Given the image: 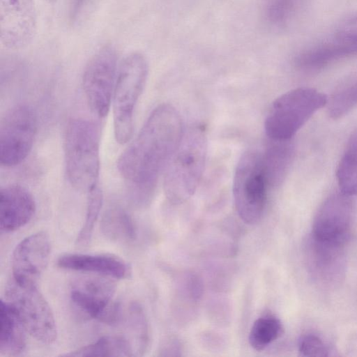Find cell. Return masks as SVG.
Here are the masks:
<instances>
[{
	"mask_svg": "<svg viewBox=\"0 0 357 357\" xmlns=\"http://www.w3.org/2000/svg\"><path fill=\"white\" fill-rule=\"evenodd\" d=\"M267 187L262 153L245 151L235 170L233 195L236 211L245 223L255 224L263 215Z\"/></svg>",
	"mask_w": 357,
	"mask_h": 357,
	"instance_id": "8992f818",
	"label": "cell"
},
{
	"mask_svg": "<svg viewBox=\"0 0 357 357\" xmlns=\"http://www.w3.org/2000/svg\"><path fill=\"white\" fill-rule=\"evenodd\" d=\"M135 355L130 342L122 336L107 335L95 342L63 354L64 356H132Z\"/></svg>",
	"mask_w": 357,
	"mask_h": 357,
	"instance_id": "7402d4cb",
	"label": "cell"
},
{
	"mask_svg": "<svg viewBox=\"0 0 357 357\" xmlns=\"http://www.w3.org/2000/svg\"><path fill=\"white\" fill-rule=\"evenodd\" d=\"M328 112L331 118L339 119L357 107V79L335 91L328 100Z\"/></svg>",
	"mask_w": 357,
	"mask_h": 357,
	"instance_id": "d4e9b609",
	"label": "cell"
},
{
	"mask_svg": "<svg viewBox=\"0 0 357 357\" xmlns=\"http://www.w3.org/2000/svg\"><path fill=\"white\" fill-rule=\"evenodd\" d=\"M117 54L111 46L99 50L83 75V89L91 110L100 118L109 112L116 79Z\"/></svg>",
	"mask_w": 357,
	"mask_h": 357,
	"instance_id": "9c48e42d",
	"label": "cell"
},
{
	"mask_svg": "<svg viewBox=\"0 0 357 357\" xmlns=\"http://www.w3.org/2000/svg\"><path fill=\"white\" fill-rule=\"evenodd\" d=\"M326 94L312 88H297L276 98L264 121L269 139L291 140L310 117L328 103Z\"/></svg>",
	"mask_w": 357,
	"mask_h": 357,
	"instance_id": "277c9868",
	"label": "cell"
},
{
	"mask_svg": "<svg viewBox=\"0 0 357 357\" xmlns=\"http://www.w3.org/2000/svg\"><path fill=\"white\" fill-rule=\"evenodd\" d=\"M147 75V61L139 53L128 56L119 68L112 99L114 136L120 144L131 138L135 108Z\"/></svg>",
	"mask_w": 357,
	"mask_h": 357,
	"instance_id": "5b68a950",
	"label": "cell"
},
{
	"mask_svg": "<svg viewBox=\"0 0 357 357\" xmlns=\"http://www.w3.org/2000/svg\"><path fill=\"white\" fill-rule=\"evenodd\" d=\"M298 349L303 356L324 357L330 355L328 344L319 336L313 333L302 335L298 340Z\"/></svg>",
	"mask_w": 357,
	"mask_h": 357,
	"instance_id": "83f0119b",
	"label": "cell"
},
{
	"mask_svg": "<svg viewBox=\"0 0 357 357\" xmlns=\"http://www.w3.org/2000/svg\"><path fill=\"white\" fill-rule=\"evenodd\" d=\"M207 153L206 130L192 126L183 132L166 168L164 191L173 204H181L195 192L202 179Z\"/></svg>",
	"mask_w": 357,
	"mask_h": 357,
	"instance_id": "7a4b0ae2",
	"label": "cell"
},
{
	"mask_svg": "<svg viewBox=\"0 0 357 357\" xmlns=\"http://www.w3.org/2000/svg\"><path fill=\"white\" fill-rule=\"evenodd\" d=\"M335 38L357 43V15L342 22L336 29Z\"/></svg>",
	"mask_w": 357,
	"mask_h": 357,
	"instance_id": "f1b7e54d",
	"label": "cell"
},
{
	"mask_svg": "<svg viewBox=\"0 0 357 357\" xmlns=\"http://www.w3.org/2000/svg\"><path fill=\"white\" fill-rule=\"evenodd\" d=\"M64 155L66 174L77 190L89 192L98 185L100 130L93 121L77 118L66 130Z\"/></svg>",
	"mask_w": 357,
	"mask_h": 357,
	"instance_id": "3957f363",
	"label": "cell"
},
{
	"mask_svg": "<svg viewBox=\"0 0 357 357\" xmlns=\"http://www.w3.org/2000/svg\"><path fill=\"white\" fill-rule=\"evenodd\" d=\"M37 128L33 109L21 105L9 109L0 126V162L5 167L20 164L29 154Z\"/></svg>",
	"mask_w": 357,
	"mask_h": 357,
	"instance_id": "ba28073f",
	"label": "cell"
},
{
	"mask_svg": "<svg viewBox=\"0 0 357 357\" xmlns=\"http://www.w3.org/2000/svg\"><path fill=\"white\" fill-rule=\"evenodd\" d=\"M36 204L31 194L19 185H9L0 190V228L10 232L20 229L31 219Z\"/></svg>",
	"mask_w": 357,
	"mask_h": 357,
	"instance_id": "9a60e30c",
	"label": "cell"
},
{
	"mask_svg": "<svg viewBox=\"0 0 357 357\" xmlns=\"http://www.w3.org/2000/svg\"><path fill=\"white\" fill-rule=\"evenodd\" d=\"M336 178L340 192L349 197L357 195V128L349 137L337 167Z\"/></svg>",
	"mask_w": 357,
	"mask_h": 357,
	"instance_id": "44dd1931",
	"label": "cell"
},
{
	"mask_svg": "<svg viewBox=\"0 0 357 357\" xmlns=\"http://www.w3.org/2000/svg\"><path fill=\"white\" fill-rule=\"evenodd\" d=\"M87 193L85 221L76 239V244L79 247L86 245L90 241L102 204V193L98 185Z\"/></svg>",
	"mask_w": 357,
	"mask_h": 357,
	"instance_id": "4316f807",
	"label": "cell"
},
{
	"mask_svg": "<svg viewBox=\"0 0 357 357\" xmlns=\"http://www.w3.org/2000/svg\"><path fill=\"white\" fill-rule=\"evenodd\" d=\"M0 354L6 356L21 354L25 349L26 331L11 305L1 300Z\"/></svg>",
	"mask_w": 357,
	"mask_h": 357,
	"instance_id": "ac0fdd59",
	"label": "cell"
},
{
	"mask_svg": "<svg viewBox=\"0 0 357 357\" xmlns=\"http://www.w3.org/2000/svg\"><path fill=\"white\" fill-rule=\"evenodd\" d=\"M294 155L291 140L269 139L262 153L264 167L268 185L277 187L284 181Z\"/></svg>",
	"mask_w": 357,
	"mask_h": 357,
	"instance_id": "d6986e66",
	"label": "cell"
},
{
	"mask_svg": "<svg viewBox=\"0 0 357 357\" xmlns=\"http://www.w3.org/2000/svg\"><path fill=\"white\" fill-rule=\"evenodd\" d=\"M100 229L107 238L117 243L131 242L136 237L132 218L119 206L111 207L104 213Z\"/></svg>",
	"mask_w": 357,
	"mask_h": 357,
	"instance_id": "ffe728a7",
	"label": "cell"
},
{
	"mask_svg": "<svg viewBox=\"0 0 357 357\" xmlns=\"http://www.w3.org/2000/svg\"><path fill=\"white\" fill-rule=\"evenodd\" d=\"M353 215L351 197L340 192L333 193L318 209L311 235L323 241L346 243L350 234Z\"/></svg>",
	"mask_w": 357,
	"mask_h": 357,
	"instance_id": "8fae6325",
	"label": "cell"
},
{
	"mask_svg": "<svg viewBox=\"0 0 357 357\" xmlns=\"http://www.w3.org/2000/svg\"><path fill=\"white\" fill-rule=\"evenodd\" d=\"M126 319L134 341V354L143 356L149 350L151 343L149 325L143 307L138 303H130Z\"/></svg>",
	"mask_w": 357,
	"mask_h": 357,
	"instance_id": "603a6c76",
	"label": "cell"
},
{
	"mask_svg": "<svg viewBox=\"0 0 357 357\" xmlns=\"http://www.w3.org/2000/svg\"><path fill=\"white\" fill-rule=\"evenodd\" d=\"M357 54V43L335 38L301 52L294 59L296 68L316 70L341 59Z\"/></svg>",
	"mask_w": 357,
	"mask_h": 357,
	"instance_id": "e0dca14e",
	"label": "cell"
},
{
	"mask_svg": "<svg viewBox=\"0 0 357 357\" xmlns=\"http://www.w3.org/2000/svg\"><path fill=\"white\" fill-rule=\"evenodd\" d=\"M62 268L91 272L124 279L131 274L130 267L121 257L112 254H66L57 260Z\"/></svg>",
	"mask_w": 357,
	"mask_h": 357,
	"instance_id": "2e32d148",
	"label": "cell"
},
{
	"mask_svg": "<svg viewBox=\"0 0 357 357\" xmlns=\"http://www.w3.org/2000/svg\"><path fill=\"white\" fill-rule=\"evenodd\" d=\"M90 0H68L70 17L75 20Z\"/></svg>",
	"mask_w": 357,
	"mask_h": 357,
	"instance_id": "4dcf8cb0",
	"label": "cell"
},
{
	"mask_svg": "<svg viewBox=\"0 0 357 357\" xmlns=\"http://www.w3.org/2000/svg\"><path fill=\"white\" fill-rule=\"evenodd\" d=\"M183 132L178 111L169 104L160 105L119 157V172L128 183L131 199L137 206L151 203L160 176L165 172Z\"/></svg>",
	"mask_w": 357,
	"mask_h": 357,
	"instance_id": "6da1fadb",
	"label": "cell"
},
{
	"mask_svg": "<svg viewBox=\"0 0 357 357\" xmlns=\"http://www.w3.org/2000/svg\"><path fill=\"white\" fill-rule=\"evenodd\" d=\"M181 351L180 342L174 337H169L162 341L158 352L161 356H180Z\"/></svg>",
	"mask_w": 357,
	"mask_h": 357,
	"instance_id": "f546056e",
	"label": "cell"
},
{
	"mask_svg": "<svg viewBox=\"0 0 357 357\" xmlns=\"http://www.w3.org/2000/svg\"><path fill=\"white\" fill-rule=\"evenodd\" d=\"M304 0H267L265 15L272 25L287 26L301 10Z\"/></svg>",
	"mask_w": 357,
	"mask_h": 357,
	"instance_id": "484cf974",
	"label": "cell"
},
{
	"mask_svg": "<svg viewBox=\"0 0 357 357\" xmlns=\"http://www.w3.org/2000/svg\"><path fill=\"white\" fill-rule=\"evenodd\" d=\"M281 321L273 316L258 318L252 324L248 337L250 346L257 351L266 349L282 333Z\"/></svg>",
	"mask_w": 357,
	"mask_h": 357,
	"instance_id": "cb8c5ba5",
	"label": "cell"
},
{
	"mask_svg": "<svg viewBox=\"0 0 357 357\" xmlns=\"http://www.w3.org/2000/svg\"><path fill=\"white\" fill-rule=\"evenodd\" d=\"M345 244L320 240L311 234L305 240L304 258L307 271L319 287L334 289L344 280Z\"/></svg>",
	"mask_w": 357,
	"mask_h": 357,
	"instance_id": "30bf717a",
	"label": "cell"
},
{
	"mask_svg": "<svg viewBox=\"0 0 357 357\" xmlns=\"http://www.w3.org/2000/svg\"><path fill=\"white\" fill-rule=\"evenodd\" d=\"M33 0H0V38L10 49L26 46L36 30Z\"/></svg>",
	"mask_w": 357,
	"mask_h": 357,
	"instance_id": "7c38bea8",
	"label": "cell"
},
{
	"mask_svg": "<svg viewBox=\"0 0 357 357\" xmlns=\"http://www.w3.org/2000/svg\"><path fill=\"white\" fill-rule=\"evenodd\" d=\"M116 286L109 279L100 277H82L75 280L70 289L74 305L88 317L101 321L114 303Z\"/></svg>",
	"mask_w": 357,
	"mask_h": 357,
	"instance_id": "5bb4252c",
	"label": "cell"
},
{
	"mask_svg": "<svg viewBox=\"0 0 357 357\" xmlns=\"http://www.w3.org/2000/svg\"><path fill=\"white\" fill-rule=\"evenodd\" d=\"M51 251L48 234L38 231L22 240L11 259L13 278L22 284H36L47 266Z\"/></svg>",
	"mask_w": 357,
	"mask_h": 357,
	"instance_id": "4fadbf2b",
	"label": "cell"
},
{
	"mask_svg": "<svg viewBox=\"0 0 357 357\" xmlns=\"http://www.w3.org/2000/svg\"><path fill=\"white\" fill-rule=\"evenodd\" d=\"M6 301L34 338L45 344L56 340L57 332L52 311L36 284H22L13 278L6 288Z\"/></svg>",
	"mask_w": 357,
	"mask_h": 357,
	"instance_id": "52a82bcc",
	"label": "cell"
}]
</instances>
